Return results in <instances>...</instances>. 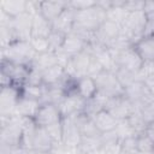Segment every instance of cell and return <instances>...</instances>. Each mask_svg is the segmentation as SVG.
I'll return each mask as SVG.
<instances>
[{
    "instance_id": "9a60e30c",
    "label": "cell",
    "mask_w": 154,
    "mask_h": 154,
    "mask_svg": "<svg viewBox=\"0 0 154 154\" xmlns=\"http://www.w3.org/2000/svg\"><path fill=\"white\" fill-rule=\"evenodd\" d=\"M41 106V102L37 100H32V99H28V97H19L17 106H16V111H14V116H18L20 118H28V119H34V117L36 116L38 108Z\"/></svg>"
},
{
    "instance_id": "52a82bcc",
    "label": "cell",
    "mask_w": 154,
    "mask_h": 154,
    "mask_svg": "<svg viewBox=\"0 0 154 154\" xmlns=\"http://www.w3.org/2000/svg\"><path fill=\"white\" fill-rule=\"evenodd\" d=\"M105 109L109 112L117 120H125L135 111V106L123 94L119 96L109 97L105 105Z\"/></svg>"
},
{
    "instance_id": "d4e9b609",
    "label": "cell",
    "mask_w": 154,
    "mask_h": 154,
    "mask_svg": "<svg viewBox=\"0 0 154 154\" xmlns=\"http://www.w3.org/2000/svg\"><path fill=\"white\" fill-rule=\"evenodd\" d=\"M113 72L116 73L117 79L119 81L120 85H122L124 89L128 88L129 85H131L135 81H138L136 73H134V72H131V71H129V70H125V69H123V67H116V70H114Z\"/></svg>"
},
{
    "instance_id": "836d02e7",
    "label": "cell",
    "mask_w": 154,
    "mask_h": 154,
    "mask_svg": "<svg viewBox=\"0 0 154 154\" xmlns=\"http://www.w3.org/2000/svg\"><path fill=\"white\" fill-rule=\"evenodd\" d=\"M67 2H69V6L72 10H75L76 12L82 11V10H87V8H89L96 4V1H90V0H76V1H67Z\"/></svg>"
},
{
    "instance_id": "83f0119b",
    "label": "cell",
    "mask_w": 154,
    "mask_h": 154,
    "mask_svg": "<svg viewBox=\"0 0 154 154\" xmlns=\"http://www.w3.org/2000/svg\"><path fill=\"white\" fill-rule=\"evenodd\" d=\"M136 144H137V152L138 153L154 152V143L144 132L136 136Z\"/></svg>"
},
{
    "instance_id": "277c9868",
    "label": "cell",
    "mask_w": 154,
    "mask_h": 154,
    "mask_svg": "<svg viewBox=\"0 0 154 154\" xmlns=\"http://www.w3.org/2000/svg\"><path fill=\"white\" fill-rule=\"evenodd\" d=\"M97 93L107 96V97H114L124 94V88L120 85L119 81L116 77V73L113 71L108 70H101L95 77Z\"/></svg>"
},
{
    "instance_id": "7c38bea8",
    "label": "cell",
    "mask_w": 154,
    "mask_h": 154,
    "mask_svg": "<svg viewBox=\"0 0 154 154\" xmlns=\"http://www.w3.org/2000/svg\"><path fill=\"white\" fill-rule=\"evenodd\" d=\"M88 43L83 37H81L75 31H71V32L66 34L64 45H63L61 49L58 51V52H61L63 54H65L70 59V58H72L77 54H79L81 52H83L85 49Z\"/></svg>"
},
{
    "instance_id": "74e56055",
    "label": "cell",
    "mask_w": 154,
    "mask_h": 154,
    "mask_svg": "<svg viewBox=\"0 0 154 154\" xmlns=\"http://www.w3.org/2000/svg\"><path fill=\"white\" fill-rule=\"evenodd\" d=\"M143 12H144L146 14L153 13V12H154V1H144Z\"/></svg>"
},
{
    "instance_id": "d6986e66",
    "label": "cell",
    "mask_w": 154,
    "mask_h": 154,
    "mask_svg": "<svg viewBox=\"0 0 154 154\" xmlns=\"http://www.w3.org/2000/svg\"><path fill=\"white\" fill-rule=\"evenodd\" d=\"M57 64H59L57 53L49 51V52H46V53L36 54V57L34 58L30 67H32V69H35V70H37L40 72H43L47 69H49V67H52V66H54Z\"/></svg>"
},
{
    "instance_id": "1f68e13d",
    "label": "cell",
    "mask_w": 154,
    "mask_h": 154,
    "mask_svg": "<svg viewBox=\"0 0 154 154\" xmlns=\"http://www.w3.org/2000/svg\"><path fill=\"white\" fill-rule=\"evenodd\" d=\"M137 111H140V113H141L143 120L146 122V124H149V123L154 122V102L147 103Z\"/></svg>"
},
{
    "instance_id": "e0dca14e",
    "label": "cell",
    "mask_w": 154,
    "mask_h": 154,
    "mask_svg": "<svg viewBox=\"0 0 154 154\" xmlns=\"http://www.w3.org/2000/svg\"><path fill=\"white\" fill-rule=\"evenodd\" d=\"M75 14H76V11L72 10V8L69 6V2H67V7L65 8V11H64L54 22H52V28H53V30H59V31L65 32V34L71 32L72 29H73Z\"/></svg>"
},
{
    "instance_id": "f35d334b",
    "label": "cell",
    "mask_w": 154,
    "mask_h": 154,
    "mask_svg": "<svg viewBox=\"0 0 154 154\" xmlns=\"http://www.w3.org/2000/svg\"><path fill=\"white\" fill-rule=\"evenodd\" d=\"M149 37H152V38H153V40H154V34H153V35H152V36H149Z\"/></svg>"
},
{
    "instance_id": "4dcf8cb0",
    "label": "cell",
    "mask_w": 154,
    "mask_h": 154,
    "mask_svg": "<svg viewBox=\"0 0 154 154\" xmlns=\"http://www.w3.org/2000/svg\"><path fill=\"white\" fill-rule=\"evenodd\" d=\"M46 129H47L49 136L52 137L54 144L55 143H61V140H63V125H61V122L52 124V125L47 126Z\"/></svg>"
},
{
    "instance_id": "d590c367",
    "label": "cell",
    "mask_w": 154,
    "mask_h": 154,
    "mask_svg": "<svg viewBox=\"0 0 154 154\" xmlns=\"http://www.w3.org/2000/svg\"><path fill=\"white\" fill-rule=\"evenodd\" d=\"M143 82H144V84L147 85V88L149 89L150 94L154 96V75H152V76H149V77L144 78V79H143Z\"/></svg>"
},
{
    "instance_id": "ac0fdd59",
    "label": "cell",
    "mask_w": 154,
    "mask_h": 154,
    "mask_svg": "<svg viewBox=\"0 0 154 154\" xmlns=\"http://www.w3.org/2000/svg\"><path fill=\"white\" fill-rule=\"evenodd\" d=\"M65 76H66L65 67L60 64H57V65H54V66H52V67H49L42 72L43 85H46V87L58 85L63 82Z\"/></svg>"
},
{
    "instance_id": "6da1fadb",
    "label": "cell",
    "mask_w": 154,
    "mask_h": 154,
    "mask_svg": "<svg viewBox=\"0 0 154 154\" xmlns=\"http://www.w3.org/2000/svg\"><path fill=\"white\" fill-rule=\"evenodd\" d=\"M107 19V11L95 4L94 6L77 11L75 14V23L72 31L82 32H95L101 24Z\"/></svg>"
},
{
    "instance_id": "8992f818",
    "label": "cell",
    "mask_w": 154,
    "mask_h": 154,
    "mask_svg": "<svg viewBox=\"0 0 154 154\" xmlns=\"http://www.w3.org/2000/svg\"><path fill=\"white\" fill-rule=\"evenodd\" d=\"M124 95L131 101L135 109H140L142 106L154 102V96L150 94L143 81H135L131 85L124 89Z\"/></svg>"
},
{
    "instance_id": "f546056e",
    "label": "cell",
    "mask_w": 154,
    "mask_h": 154,
    "mask_svg": "<svg viewBox=\"0 0 154 154\" xmlns=\"http://www.w3.org/2000/svg\"><path fill=\"white\" fill-rule=\"evenodd\" d=\"M30 45L32 46L34 51L38 53H46L49 52V43L47 37H31L30 38Z\"/></svg>"
},
{
    "instance_id": "ffe728a7",
    "label": "cell",
    "mask_w": 154,
    "mask_h": 154,
    "mask_svg": "<svg viewBox=\"0 0 154 154\" xmlns=\"http://www.w3.org/2000/svg\"><path fill=\"white\" fill-rule=\"evenodd\" d=\"M53 30L52 23L43 18L38 12L32 14V29L31 37H48L51 31Z\"/></svg>"
},
{
    "instance_id": "5bb4252c",
    "label": "cell",
    "mask_w": 154,
    "mask_h": 154,
    "mask_svg": "<svg viewBox=\"0 0 154 154\" xmlns=\"http://www.w3.org/2000/svg\"><path fill=\"white\" fill-rule=\"evenodd\" d=\"M54 147V142L49 136L46 128H36L34 140H32V150L38 153H51Z\"/></svg>"
},
{
    "instance_id": "f1b7e54d",
    "label": "cell",
    "mask_w": 154,
    "mask_h": 154,
    "mask_svg": "<svg viewBox=\"0 0 154 154\" xmlns=\"http://www.w3.org/2000/svg\"><path fill=\"white\" fill-rule=\"evenodd\" d=\"M120 153L122 154H136L137 153V144H136V136H131L120 141Z\"/></svg>"
},
{
    "instance_id": "8fae6325",
    "label": "cell",
    "mask_w": 154,
    "mask_h": 154,
    "mask_svg": "<svg viewBox=\"0 0 154 154\" xmlns=\"http://www.w3.org/2000/svg\"><path fill=\"white\" fill-rule=\"evenodd\" d=\"M84 106H85V100L81 97L78 94H72V95L65 96V99L61 101V103L58 107L61 117L67 118L83 112Z\"/></svg>"
},
{
    "instance_id": "44dd1931",
    "label": "cell",
    "mask_w": 154,
    "mask_h": 154,
    "mask_svg": "<svg viewBox=\"0 0 154 154\" xmlns=\"http://www.w3.org/2000/svg\"><path fill=\"white\" fill-rule=\"evenodd\" d=\"M97 93L95 79L90 76H84L77 79V94L85 101L94 97Z\"/></svg>"
},
{
    "instance_id": "7a4b0ae2",
    "label": "cell",
    "mask_w": 154,
    "mask_h": 154,
    "mask_svg": "<svg viewBox=\"0 0 154 154\" xmlns=\"http://www.w3.org/2000/svg\"><path fill=\"white\" fill-rule=\"evenodd\" d=\"M36 54L30 41H14L2 48V59L19 65L31 66Z\"/></svg>"
},
{
    "instance_id": "d6a6232c",
    "label": "cell",
    "mask_w": 154,
    "mask_h": 154,
    "mask_svg": "<svg viewBox=\"0 0 154 154\" xmlns=\"http://www.w3.org/2000/svg\"><path fill=\"white\" fill-rule=\"evenodd\" d=\"M25 84H30V85H43V81H42V72L35 70V69H30V72L28 75V78L25 81Z\"/></svg>"
},
{
    "instance_id": "484cf974",
    "label": "cell",
    "mask_w": 154,
    "mask_h": 154,
    "mask_svg": "<svg viewBox=\"0 0 154 154\" xmlns=\"http://www.w3.org/2000/svg\"><path fill=\"white\" fill-rule=\"evenodd\" d=\"M126 120L129 122V124H130V126H131V129L134 130V132H135L136 136H137V135H141V134H143V132L146 131L147 124H146V122L143 120V118H142L140 111L135 109V111L131 113V116H130Z\"/></svg>"
},
{
    "instance_id": "e575fe53",
    "label": "cell",
    "mask_w": 154,
    "mask_h": 154,
    "mask_svg": "<svg viewBox=\"0 0 154 154\" xmlns=\"http://www.w3.org/2000/svg\"><path fill=\"white\" fill-rule=\"evenodd\" d=\"M154 34V12L147 14V23L143 31V37H149Z\"/></svg>"
},
{
    "instance_id": "4316f807",
    "label": "cell",
    "mask_w": 154,
    "mask_h": 154,
    "mask_svg": "<svg viewBox=\"0 0 154 154\" xmlns=\"http://www.w3.org/2000/svg\"><path fill=\"white\" fill-rule=\"evenodd\" d=\"M65 37H66V34H65V32H61V31H59V30H52L51 34H49L48 37H47L48 43H49V49H51V52L57 53L58 51H60L61 47H63V45H64Z\"/></svg>"
},
{
    "instance_id": "2e32d148",
    "label": "cell",
    "mask_w": 154,
    "mask_h": 154,
    "mask_svg": "<svg viewBox=\"0 0 154 154\" xmlns=\"http://www.w3.org/2000/svg\"><path fill=\"white\" fill-rule=\"evenodd\" d=\"M91 119H93L95 126L97 128V130L100 131V134H106V132H109V131H114L117 125H118V122H119L106 109H101Z\"/></svg>"
},
{
    "instance_id": "ba28073f",
    "label": "cell",
    "mask_w": 154,
    "mask_h": 154,
    "mask_svg": "<svg viewBox=\"0 0 154 154\" xmlns=\"http://www.w3.org/2000/svg\"><path fill=\"white\" fill-rule=\"evenodd\" d=\"M20 97V88L14 85L1 87L0 93V107H1V116L2 117H11L14 116L17 102Z\"/></svg>"
},
{
    "instance_id": "7402d4cb",
    "label": "cell",
    "mask_w": 154,
    "mask_h": 154,
    "mask_svg": "<svg viewBox=\"0 0 154 154\" xmlns=\"http://www.w3.org/2000/svg\"><path fill=\"white\" fill-rule=\"evenodd\" d=\"M1 10L8 18H16L25 12H28V1L23 0H10L1 2Z\"/></svg>"
},
{
    "instance_id": "cb8c5ba5",
    "label": "cell",
    "mask_w": 154,
    "mask_h": 154,
    "mask_svg": "<svg viewBox=\"0 0 154 154\" xmlns=\"http://www.w3.org/2000/svg\"><path fill=\"white\" fill-rule=\"evenodd\" d=\"M45 94V85H30V84H24L20 88V96L22 97H28L32 100H37L41 102L42 97Z\"/></svg>"
},
{
    "instance_id": "4fadbf2b",
    "label": "cell",
    "mask_w": 154,
    "mask_h": 154,
    "mask_svg": "<svg viewBox=\"0 0 154 154\" xmlns=\"http://www.w3.org/2000/svg\"><path fill=\"white\" fill-rule=\"evenodd\" d=\"M66 7V1H41L38 2V13L52 23L65 11Z\"/></svg>"
},
{
    "instance_id": "8d00e7d4",
    "label": "cell",
    "mask_w": 154,
    "mask_h": 154,
    "mask_svg": "<svg viewBox=\"0 0 154 154\" xmlns=\"http://www.w3.org/2000/svg\"><path fill=\"white\" fill-rule=\"evenodd\" d=\"M144 134H146V135L153 141V143H154V122L147 124V128H146Z\"/></svg>"
},
{
    "instance_id": "5b68a950",
    "label": "cell",
    "mask_w": 154,
    "mask_h": 154,
    "mask_svg": "<svg viewBox=\"0 0 154 154\" xmlns=\"http://www.w3.org/2000/svg\"><path fill=\"white\" fill-rule=\"evenodd\" d=\"M113 59L116 63V67H123L136 75L143 66V60L141 59L134 46H125L123 48H119Z\"/></svg>"
},
{
    "instance_id": "3957f363",
    "label": "cell",
    "mask_w": 154,
    "mask_h": 154,
    "mask_svg": "<svg viewBox=\"0 0 154 154\" xmlns=\"http://www.w3.org/2000/svg\"><path fill=\"white\" fill-rule=\"evenodd\" d=\"M94 61H95V58L89 48V45H87L83 52L69 59L67 64L65 65V71L69 76L78 79L81 77L89 76V72L91 70Z\"/></svg>"
},
{
    "instance_id": "30bf717a",
    "label": "cell",
    "mask_w": 154,
    "mask_h": 154,
    "mask_svg": "<svg viewBox=\"0 0 154 154\" xmlns=\"http://www.w3.org/2000/svg\"><path fill=\"white\" fill-rule=\"evenodd\" d=\"M61 125H63V140H61L63 146L67 148H78L82 140V135L73 118L72 117L63 118Z\"/></svg>"
},
{
    "instance_id": "9c48e42d",
    "label": "cell",
    "mask_w": 154,
    "mask_h": 154,
    "mask_svg": "<svg viewBox=\"0 0 154 154\" xmlns=\"http://www.w3.org/2000/svg\"><path fill=\"white\" fill-rule=\"evenodd\" d=\"M63 117L60 114L59 107L53 103H41L36 116L34 117V122L40 128H47L52 124L61 122Z\"/></svg>"
},
{
    "instance_id": "603a6c76",
    "label": "cell",
    "mask_w": 154,
    "mask_h": 154,
    "mask_svg": "<svg viewBox=\"0 0 154 154\" xmlns=\"http://www.w3.org/2000/svg\"><path fill=\"white\" fill-rule=\"evenodd\" d=\"M134 47L143 63L154 61V40L152 37H142Z\"/></svg>"
}]
</instances>
